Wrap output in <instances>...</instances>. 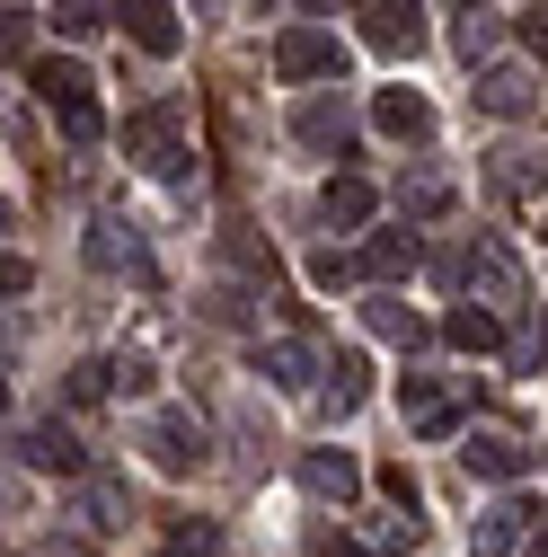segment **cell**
<instances>
[{
    "instance_id": "1",
    "label": "cell",
    "mask_w": 548,
    "mask_h": 557,
    "mask_svg": "<svg viewBox=\"0 0 548 557\" xmlns=\"http://www.w3.org/2000/svg\"><path fill=\"white\" fill-rule=\"evenodd\" d=\"M124 160L151 169V177H177V160H186V107L160 98V107H142V115H124Z\"/></svg>"
},
{
    "instance_id": "2",
    "label": "cell",
    "mask_w": 548,
    "mask_h": 557,
    "mask_svg": "<svg viewBox=\"0 0 548 557\" xmlns=\"http://www.w3.org/2000/svg\"><path fill=\"white\" fill-rule=\"evenodd\" d=\"M89 89H98V81L80 72V62H36V98L53 107V124L72 133V143H98V133H107V115H98Z\"/></svg>"
},
{
    "instance_id": "3",
    "label": "cell",
    "mask_w": 548,
    "mask_h": 557,
    "mask_svg": "<svg viewBox=\"0 0 548 557\" xmlns=\"http://www.w3.org/2000/svg\"><path fill=\"white\" fill-rule=\"evenodd\" d=\"M142 451H151V469L195 478V469H203V425H195L186 407H151V416H142Z\"/></svg>"
},
{
    "instance_id": "4",
    "label": "cell",
    "mask_w": 548,
    "mask_h": 557,
    "mask_svg": "<svg viewBox=\"0 0 548 557\" xmlns=\"http://www.w3.org/2000/svg\"><path fill=\"white\" fill-rule=\"evenodd\" d=\"M89 257H98L107 274L160 284V265H151V248H142V222H124V213H98V222H89Z\"/></svg>"
},
{
    "instance_id": "5",
    "label": "cell",
    "mask_w": 548,
    "mask_h": 557,
    "mask_svg": "<svg viewBox=\"0 0 548 557\" xmlns=\"http://www.w3.org/2000/svg\"><path fill=\"white\" fill-rule=\"evenodd\" d=\"M274 72L284 81H336L346 72V45H336L327 27H284L274 36Z\"/></svg>"
},
{
    "instance_id": "6",
    "label": "cell",
    "mask_w": 548,
    "mask_h": 557,
    "mask_svg": "<svg viewBox=\"0 0 548 557\" xmlns=\"http://www.w3.org/2000/svg\"><path fill=\"white\" fill-rule=\"evenodd\" d=\"M477 115H539V72L531 62H487L477 72Z\"/></svg>"
},
{
    "instance_id": "7",
    "label": "cell",
    "mask_w": 548,
    "mask_h": 557,
    "mask_svg": "<svg viewBox=\"0 0 548 557\" xmlns=\"http://www.w3.org/2000/svg\"><path fill=\"white\" fill-rule=\"evenodd\" d=\"M292 133H301L310 151H336V160H346V151H354V107L319 89V98H301V107H292Z\"/></svg>"
},
{
    "instance_id": "8",
    "label": "cell",
    "mask_w": 548,
    "mask_h": 557,
    "mask_svg": "<svg viewBox=\"0 0 548 557\" xmlns=\"http://www.w3.org/2000/svg\"><path fill=\"white\" fill-rule=\"evenodd\" d=\"M460 274H469V284L487 293L496 310H513V301H522V265H513V248H505V239H477V248L460 257Z\"/></svg>"
},
{
    "instance_id": "9",
    "label": "cell",
    "mask_w": 548,
    "mask_h": 557,
    "mask_svg": "<svg viewBox=\"0 0 548 557\" xmlns=\"http://www.w3.org/2000/svg\"><path fill=\"white\" fill-rule=\"evenodd\" d=\"M398 398H407V425H416L425 443H443V434H460V398H451V389H434L425 372H407V389H398Z\"/></svg>"
},
{
    "instance_id": "10",
    "label": "cell",
    "mask_w": 548,
    "mask_h": 557,
    "mask_svg": "<svg viewBox=\"0 0 548 557\" xmlns=\"http://www.w3.org/2000/svg\"><path fill=\"white\" fill-rule=\"evenodd\" d=\"M363 36H372L381 53H416V45H425V0H372Z\"/></svg>"
},
{
    "instance_id": "11",
    "label": "cell",
    "mask_w": 548,
    "mask_h": 557,
    "mask_svg": "<svg viewBox=\"0 0 548 557\" xmlns=\"http://www.w3.org/2000/svg\"><path fill=\"white\" fill-rule=\"evenodd\" d=\"M18 460H27V469H53V478H80V469H89L80 443H72V425H27V434H18Z\"/></svg>"
},
{
    "instance_id": "12",
    "label": "cell",
    "mask_w": 548,
    "mask_h": 557,
    "mask_svg": "<svg viewBox=\"0 0 548 557\" xmlns=\"http://www.w3.org/2000/svg\"><path fill=\"white\" fill-rule=\"evenodd\" d=\"M301 486H310L319 505H354V496H363V469H354L346 451H310V460H301Z\"/></svg>"
},
{
    "instance_id": "13",
    "label": "cell",
    "mask_w": 548,
    "mask_h": 557,
    "mask_svg": "<svg viewBox=\"0 0 548 557\" xmlns=\"http://www.w3.org/2000/svg\"><path fill=\"white\" fill-rule=\"evenodd\" d=\"M257 372H265L274 389H319V372H327V363L310 355V345H301V336H274V345H265V355H257Z\"/></svg>"
},
{
    "instance_id": "14",
    "label": "cell",
    "mask_w": 548,
    "mask_h": 557,
    "mask_svg": "<svg viewBox=\"0 0 548 557\" xmlns=\"http://www.w3.org/2000/svg\"><path fill=\"white\" fill-rule=\"evenodd\" d=\"M372 124L389 133V143H425V133H434V107H425L416 89H381V98H372Z\"/></svg>"
},
{
    "instance_id": "15",
    "label": "cell",
    "mask_w": 548,
    "mask_h": 557,
    "mask_svg": "<svg viewBox=\"0 0 548 557\" xmlns=\"http://www.w3.org/2000/svg\"><path fill=\"white\" fill-rule=\"evenodd\" d=\"M460 460H469V478H522V469H531V443H513V434H469Z\"/></svg>"
},
{
    "instance_id": "16",
    "label": "cell",
    "mask_w": 548,
    "mask_h": 557,
    "mask_svg": "<svg viewBox=\"0 0 548 557\" xmlns=\"http://www.w3.org/2000/svg\"><path fill=\"white\" fill-rule=\"evenodd\" d=\"M416 231H372L363 239V274H372V284H398V274H416Z\"/></svg>"
},
{
    "instance_id": "17",
    "label": "cell",
    "mask_w": 548,
    "mask_h": 557,
    "mask_svg": "<svg viewBox=\"0 0 548 557\" xmlns=\"http://www.w3.org/2000/svg\"><path fill=\"white\" fill-rule=\"evenodd\" d=\"M363 327H372V336H389V345H407V355H416V345L434 336V327H425L416 310H407L398 293H372V301H363Z\"/></svg>"
},
{
    "instance_id": "18",
    "label": "cell",
    "mask_w": 548,
    "mask_h": 557,
    "mask_svg": "<svg viewBox=\"0 0 548 557\" xmlns=\"http://www.w3.org/2000/svg\"><path fill=\"white\" fill-rule=\"evenodd\" d=\"M398 213H407V222H443V213H451V177H443V169H407V177H398Z\"/></svg>"
},
{
    "instance_id": "19",
    "label": "cell",
    "mask_w": 548,
    "mask_h": 557,
    "mask_svg": "<svg viewBox=\"0 0 548 557\" xmlns=\"http://www.w3.org/2000/svg\"><path fill=\"white\" fill-rule=\"evenodd\" d=\"M319 222H327V231H363V222H372V186H363V177H327V186H319Z\"/></svg>"
},
{
    "instance_id": "20",
    "label": "cell",
    "mask_w": 548,
    "mask_h": 557,
    "mask_svg": "<svg viewBox=\"0 0 548 557\" xmlns=\"http://www.w3.org/2000/svg\"><path fill=\"white\" fill-rule=\"evenodd\" d=\"M124 27H133V45H142V53H177V10H169V0H124Z\"/></svg>"
},
{
    "instance_id": "21",
    "label": "cell",
    "mask_w": 548,
    "mask_h": 557,
    "mask_svg": "<svg viewBox=\"0 0 548 557\" xmlns=\"http://www.w3.org/2000/svg\"><path fill=\"white\" fill-rule=\"evenodd\" d=\"M363 398H372V372H363V355H336V363H327V381H319V407H327V416H354Z\"/></svg>"
},
{
    "instance_id": "22",
    "label": "cell",
    "mask_w": 548,
    "mask_h": 557,
    "mask_svg": "<svg viewBox=\"0 0 548 557\" xmlns=\"http://www.w3.org/2000/svg\"><path fill=\"white\" fill-rule=\"evenodd\" d=\"M80 513H89L98 531H124V522H133V496H124V478H89V469H80Z\"/></svg>"
},
{
    "instance_id": "23",
    "label": "cell",
    "mask_w": 548,
    "mask_h": 557,
    "mask_svg": "<svg viewBox=\"0 0 548 557\" xmlns=\"http://www.w3.org/2000/svg\"><path fill=\"white\" fill-rule=\"evenodd\" d=\"M443 336L460 345V355H496V345H505V327H496V310H477V301H460V310L443 319Z\"/></svg>"
},
{
    "instance_id": "24",
    "label": "cell",
    "mask_w": 548,
    "mask_h": 557,
    "mask_svg": "<svg viewBox=\"0 0 548 557\" xmlns=\"http://www.w3.org/2000/svg\"><path fill=\"white\" fill-rule=\"evenodd\" d=\"M522 522H531V505H496V513H477L469 548H477V557H505V548L522 540Z\"/></svg>"
},
{
    "instance_id": "25",
    "label": "cell",
    "mask_w": 548,
    "mask_h": 557,
    "mask_svg": "<svg viewBox=\"0 0 548 557\" xmlns=\"http://www.w3.org/2000/svg\"><path fill=\"white\" fill-rule=\"evenodd\" d=\"M451 45H460V62H477V53L496 45V10H487V0H469V10H460V27H451Z\"/></svg>"
},
{
    "instance_id": "26",
    "label": "cell",
    "mask_w": 548,
    "mask_h": 557,
    "mask_svg": "<svg viewBox=\"0 0 548 557\" xmlns=\"http://www.w3.org/2000/svg\"><path fill=\"white\" fill-rule=\"evenodd\" d=\"M115 18V0H53V27L62 36H89V27H107Z\"/></svg>"
},
{
    "instance_id": "27",
    "label": "cell",
    "mask_w": 548,
    "mask_h": 557,
    "mask_svg": "<svg viewBox=\"0 0 548 557\" xmlns=\"http://www.w3.org/2000/svg\"><path fill=\"white\" fill-rule=\"evenodd\" d=\"M222 248H231V265H239V274H248V284H257V293H265V284H274V248H257V239H248V231H231V239H222Z\"/></svg>"
},
{
    "instance_id": "28",
    "label": "cell",
    "mask_w": 548,
    "mask_h": 557,
    "mask_svg": "<svg viewBox=\"0 0 548 557\" xmlns=\"http://www.w3.org/2000/svg\"><path fill=\"white\" fill-rule=\"evenodd\" d=\"M169 557H222V531L213 522H177L169 531Z\"/></svg>"
},
{
    "instance_id": "29",
    "label": "cell",
    "mask_w": 548,
    "mask_h": 557,
    "mask_svg": "<svg viewBox=\"0 0 548 557\" xmlns=\"http://www.w3.org/2000/svg\"><path fill=\"white\" fill-rule=\"evenodd\" d=\"M27 36H36V18H18V10H0V62H27Z\"/></svg>"
},
{
    "instance_id": "30",
    "label": "cell",
    "mask_w": 548,
    "mask_h": 557,
    "mask_svg": "<svg viewBox=\"0 0 548 557\" xmlns=\"http://www.w3.org/2000/svg\"><path fill=\"white\" fill-rule=\"evenodd\" d=\"M310 284H319V293H346V284H354V265L327 248V257H310Z\"/></svg>"
},
{
    "instance_id": "31",
    "label": "cell",
    "mask_w": 548,
    "mask_h": 557,
    "mask_svg": "<svg viewBox=\"0 0 548 557\" xmlns=\"http://www.w3.org/2000/svg\"><path fill=\"white\" fill-rule=\"evenodd\" d=\"M381 496H389V505H407V513H416V478H407V460H389V469H381Z\"/></svg>"
},
{
    "instance_id": "32",
    "label": "cell",
    "mask_w": 548,
    "mask_h": 557,
    "mask_svg": "<svg viewBox=\"0 0 548 557\" xmlns=\"http://www.w3.org/2000/svg\"><path fill=\"white\" fill-rule=\"evenodd\" d=\"M107 389H115V363H80L72 372V398H107Z\"/></svg>"
},
{
    "instance_id": "33",
    "label": "cell",
    "mask_w": 548,
    "mask_h": 557,
    "mask_svg": "<svg viewBox=\"0 0 548 557\" xmlns=\"http://www.w3.org/2000/svg\"><path fill=\"white\" fill-rule=\"evenodd\" d=\"M407 540H416V513H389V522L372 531V548H407Z\"/></svg>"
},
{
    "instance_id": "34",
    "label": "cell",
    "mask_w": 548,
    "mask_h": 557,
    "mask_svg": "<svg viewBox=\"0 0 548 557\" xmlns=\"http://www.w3.org/2000/svg\"><path fill=\"white\" fill-rule=\"evenodd\" d=\"M27 284H36V274H27V257H0V301H18Z\"/></svg>"
},
{
    "instance_id": "35",
    "label": "cell",
    "mask_w": 548,
    "mask_h": 557,
    "mask_svg": "<svg viewBox=\"0 0 548 557\" xmlns=\"http://www.w3.org/2000/svg\"><path fill=\"white\" fill-rule=\"evenodd\" d=\"M522 36H531V53L548 62V10H531V18H522Z\"/></svg>"
},
{
    "instance_id": "36",
    "label": "cell",
    "mask_w": 548,
    "mask_h": 557,
    "mask_svg": "<svg viewBox=\"0 0 548 557\" xmlns=\"http://www.w3.org/2000/svg\"><path fill=\"white\" fill-rule=\"evenodd\" d=\"M319 557H372V548H363V540H336V531H327V540H319Z\"/></svg>"
},
{
    "instance_id": "37",
    "label": "cell",
    "mask_w": 548,
    "mask_h": 557,
    "mask_svg": "<svg viewBox=\"0 0 548 557\" xmlns=\"http://www.w3.org/2000/svg\"><path fill=\"white\" fill-rule=\"evenodd\" d=\"M531 557H548V522H531Z\"/></svg>"
},
{
    "instance_id": "38",
    "label": "cell",
    "mask_w": 548,
    "mask_h": 557,
    "mask_svg": "<svg viewBox=\"0 0 548 557\" xmlns=\"http://www.w3.org/2000/svg\"><path fill=\"white\" fill-rule=\"evenodd\" d=\"M0 407H10V381H0Z\"/></svg>"
},
{
    "instance_id": "39",
    "label": "cell",
    "mask_w": 548,
    "mask_h": 557,
    "mask_svg": "<svg viewBox=\"0 0 548 557\" xmlns=\"http://www.w3.org/2000/svg\"><path fill=\"white\" fill-rule=\"evenodd\" d=\"M0 231H10V213H0Z\"/></svg>"
}]
</instances>
